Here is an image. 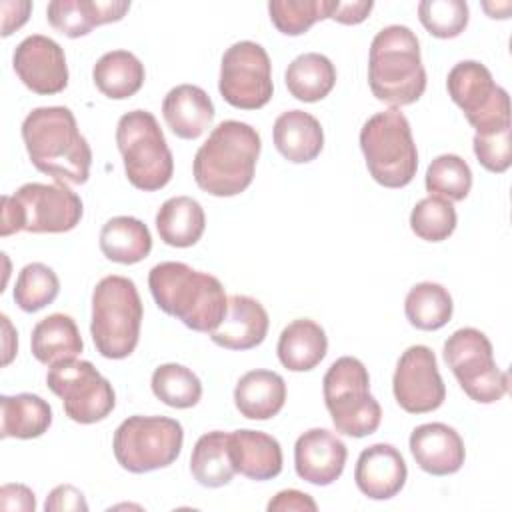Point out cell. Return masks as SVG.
I'll list each match as a JSON object with an SVG mask.
<instances>
[{
	"label": "cell",
	"instance_id": "12",
	"mask_svg": "<svg viewBox=\"0 0 512 512\" xmlns=\"http://www.w3.org/2000/svg\"><path fill=\"white\" fill-rule=\"evenodd\" d=\"M446 88L454 104L464 112L476 134L510 128V98L498 86L490 70L476 60H462L452 66Z\"/></svg>",
	"mask_w": 512,
	"mask_h": 512
},
{
	"label": "cell",
	"instance_id": "36",
	"mask_svg": "<svg viewBox=\"0 0 512 512\" xmlns=\"http://www.w3.org/2000/svg\"><path fill=\"white\" fill-rule=\"evenodd\" d=\"M472 188V170L458 154L436 156L426 170V190L432 196L460 202Z\"/></svg>",
	"mask_w": 512,
	"mask_h": 512
},
{
	"label": "cell",
	"instance_id": "32",
	"mask_svg": "<svg viewBox=\"0 0 512 512\" xmlns=\"http://www.w3.org/2000/svg\"><path fill=\"white\" fill-rule=\"evenodd\" d=\"M190 472L200 486H226L236 474L230 458V434L222 430L202 434L192 448Z\"/></svg>",
	"mask_w": 512,
	"mask_h": 512
},
{
	"label": "cell",
	"instance_id": "16",
	"mask_svg": "<svg viewBox=\"0 0 512 512\" xmlns=\"http://www.w3.org/2000/svg\"><path fill=\"white\" fill-rule=\"evenodd\" d=\"M12 66L22 84L34 94L50 96L68 86V66L62 46L42 34L26 36L14 50Z\"/></svg>",
	"mask_w": 512,
	"mask_h": 512
},
{
	"label": "cell",
	"instance_id": "7",
	"mask_svg": "<svg viewBox=\"0 0 512 512\" xmlns=\"http://www.w3.org/2000/svg\"><path fill=\"white\" fill-rule=\"evenodd\" d=\"M360 148L370 176L384 188L408 186L418 170L410 122L398 108L370 116L360 130Z\"/></svg>",
	"mask_w": 512,
	"mask_h": 512
},
{
	"label": "cell",
	"instance_id": "1",
	"mask_svg": "<svg viewBox=\"0 0 512 512\" xmlns=\"http://www.w3.org/2000/svg\"><path fill=\"white\" fill-rule=\"evenodd\" d=\"M22 140L36 170L64 184H84L92 150L66 106L34 108L22 122Z\"/></svg>",
	"mask_w": 512,
	"mask_h": 512
},
{
	"label": "cell",
	"instance_id": "34",
	"mask_svg": "<svg viewBox=\"0 0 512 512\" xmlns=\"http://www.w3.org/2000/svg\"><path fill=\"white\" fill-rule=\"evenodd\" d=\"M454 304L450 292L436 282H420L412 286L404 300L408 322L424 332L440 330L452 318Z\"/></svg>",
	"mask_w": 512,
	"mask_h": 512
},
{
	"label": "cell",
	"instance_id": "9",
	"mask_svg": "<svg viewBox=\"0 0 512 512\" xmlns=\"http://www.w3.org/2000/svg\"><path fill=\"white\" fill-rule=\"evenodd\" d=\"M322 384L324 404L336 432L362 438L378 430L382 408L370 394V376L358 358L342 356L334 360Z\"/></svg>",
	"mask_w": 512,
	"mask_h": 512
},
{
	"label": "cell",
	"instance_id": "31",
	"mask_svg": "<svg viewBox=\"0 0 512 512\" xmlns=\"http://www.w3.org/2000/svg\"><path fill=\"white\" fill-rule=\"evenodd\" d=\"M102 254L118 264H136L152 250L148 226L134 216H114L100 230Z\"/></svg>",
	"mask_w": 512,
	"mask_h": 512
},
{
	"label": "cell",
	"instance_id": "38",
	"mask_svg": "<svg viewBox=\"0 0 512 512\" xmlns=\"http://www.w3.org/2000/svg\"><path fill=\"white\" fill-rule=\"evenodd\" d=\"M332 0H270L268 14L278 32L300 36L318 20L328 18Z\"/></svg>",
	"mask_w": 512,
	"mask_h": 512
},
{
	"label": "cell",
	"instance_id": "21",
	"mask_svg": "<svg viewBox=\"0 0 512 512\" xmlns=\"http://www.w3.org/2000/svg\"><path fill=\"white\" fill-rule=\"evenodd\" d=\"M268 312L264 306L244 294L228 298V310L216 330L210 332L214 344L226 350H250L264 342L268 334Z\"/></svg>",
	"mask_w": 512,
	"mask_h": 512
},
{
	"label": "cell",
	"instance_id": "29",
	"mask_svg": "<svg viewBox=\"0 0 512 512\" xmlns=\"http://www.w3.org/2000/svg\"><path fill=\"white\" fill-rule=\"evenodd\" d=\"M52 424V408L38 394L22 392L0 396V434L2 438L30 440L42 436Z\"/></svg>",
	"mask_w": 512,
	"mask_h": 512
},
{
	"label": "cell",
	"instance_id": "17",
	"mask_svg": "<svg viewBox=\"0 0 512 512\" xmlns=\"http://www.w3.org/2000/svg\"><path fill=\"white\" fill-rule=\"evenodd\" d=\"M346 458V444L326 428L306 430L294 446L296 474L314 486H328L338 480L344 472Z\"/></svg>",
	"mask_w": 512,
	"mask_h": 512
},
{
	"label": "cell",
	"instance_id": "2",
	"mask_svg": "<svg viewBox=\"0 0 512 512\" xmlns=\"http://www.w3.org/2000/svg\"><path fill=\"white\" fill-rule=\"evenodd\" d=\"M148 288L154 302L168 316L178 318L194 332H212L228 310L222 282L198 272L184 262H160L148 274Z\"/></svg>",
	"mask_w": 512,
	"mask_h": 512
},
{
	"label": "cell",
	"instance_id": "23",
	"mask_svg": "<svg viewBox=\"0 0 512 512\" xmlns=\"http://www.w3.org/2000/svg\"><path fill=\"white\" fill-rule=\"evenodd\" d=\"M230 458L234 470L250 480H270L282 472L280 442L260 430L230 432Z\"/></svg>",
	"mask_w": 512,
	"mask_h": 512
},
{
	"label": "cell",
	"instance_id": "35",
	"mask_svg": "<svg viewBox=\"0 0 512 512\" xmlns=\"http://www.w3.org/2000/svg\"><path fill=\"white\" fill-rule=\"evenodd\" d=\"M154 396L170 408H192L202 398L200 378L186 366L170 362L152 372L150 380Z\"/></svg>",
	"mask_w": 512,
	"mask_h": 512
},
{
	"label": "cell",
	"instance_id": "24",
	"mask_svg": "<svg viewBox=\"0 0 512 512\" xmlns=\"http://www.w3.org/2000/svg\"><path fill=\"white\" fill-rule=\"evenodd\" d=\"M276 150L292 164L312 162L324 148L320 122L304 110L282 112L272 128Z\"/></svg>",
	"mask_w": 512,
	"mask_h": 512
},
{
	"label": "cell",
	"instance_id": "22",
	"mask_svg": "<svg viewBox=\"0 0 512 512\" xmlns=\"http://www.w3.org/2000/svg\"><path fill=\"white\" fill-rule=\"evenodd\" d=\"M162 116L178 138L196 140L210 128L214 104L200 86L180 84L164 96Z\"/></svg>",
	"mask_w": 512,
	"mask_h": 512
},
{
	"label": "cell",
	"instance_id": "40",
	"mask_svg": "<svg viewBox=\"0 0 512 512\" xmlns=\"http://www.w3.org/2000/svg\"><path fill=\"white\" fill-rule=\"evenodd\" d=\"M418 18L428 34L448 40L464 32L470 10L464 0H422L418 4Z\"/></svg>",
	"mask_w": 512,
	"mask_h": 512
},
{
	"label": "cell",
	"instance_id": "33",
	"mask_svg": "<svg viewBox=\"0 0 512 512\" xmlns=\"http://www.w3.org/2000/svg\"><path fill=\"white\" fill-rule=\"evenodd\" d=\"M288 92L300 102L326 98L336 84V68L324 54L306 52L296 56L284 74Z\"/></svg>",
	"mask_w": 512,
	"mask_h": 512
},
{
	"label": "cell",
	"instance_id": "11",
	"mask_svg": "<svg viewBox=\"0 0 512 512\" xmlns=\"http://www.w3.org/2000/svg\"><path fill=\"white\" fill-rule=\"evenodd\" d=\"M444 362L460 388L478 404L498 402L510 386L508 374L494 362V350L484 332L460 328L444 342Z\"/></svg>",
	"mask_w": 512,
	"mask_h": 512
},
{
	"label": "cell",
	"instance_id": "26",
	"mask_svg": "<svg viewBox=\"0 0 512 512\" xmlns=\"http://www.w3.org/2000/svg\"><path fill=\"white\" fill-rule=\"evenodd\" d=\"M328 350V338L320 324L310 318L292 320L278 338V360L290 372H308L316 368Z\"/></svg>",
	"mask_w": 512,
	"mask_h": 512
},
{
	"label": "cell",
	"instance_id": "8",
	"mask_svg": "<svg viewBox=\"0 0 512 512\" xmlns=\"http://www.w3.org/2000/svg\"><path fill=\"white\" fill-rule=\"evenodd\" d=\"M116 144L126 178L134 188L154 192L170 182L174 158L152 112L130 110L122 114L116 126Z\"/></svg>",
	"mask_w": 512,
	"mask_h": 512
},
{
	"label": "cell",
	"instance_id": "28",
	"mask_svg": "<svg viewBox=\"0 0 512 512\" xmlns=\"http://www.w3.org/2000/svg\"><path fill=\"white\" fill-rule=\"evenodd\" d=\"M206 228L204 208L190 196L168 198L156 214V230L164 244L174 248L194 246Z\"/></svg>",
	"mask_w": 512,
	"mask_h": 512
},
{
	"label": "cell",
	"instance_id": "37",
	"mask_svg": "<svg viewBox=\"0 0 512 512\" xmlns=\"http://www.w3.org/2000/svg\"><path fill=\"white\" fill-rule=\"evenodd\" d=\"M58 292L60 280L56 272L42 262H32L18 272L14 286V302L24 312H38L44 306L52 304Z\"/></svg>",
	"mask_w": 512,
	"mask_h": 512
},
{
	"label": "cell",
	"instance_id": "19",
	"mask_svg": "<svg viewBox=\"0 0 512 512\" xmlns=\"http://www.w3.org/2000/svg\"><path fill=\"white\" fill-rule=\"evenodd\" d=\"M410 452L416 464L432 476L456 474L466 458L460 434L442 422L416 426L410 434Z\"/></svg>",
	"mask_w": 512,
	"mask_h": 512
},
{
	"label": "cell",
	"instance_id": "15",
	"mask_svg": "<svg viewBox=\"0 0 512 512\" xmlns=\"http://www.w3.org/2000/svg\"><path fill=\"white\" fill-rule=\"evenodd\" d=\"M392 390L398 406L410 414H426L442 406L446 386L428 346L414 344L402 352L392 376Z\"/></svg>",
	"mask_w": 512,
	"mask_h": 512
},
{
	"label": "cell",
	"instance_id": "45",
	"mask_svg": "<svg viewBox=\"0 0 512 512\" xmlns=\"http://www.w3.org/2000/svg\"><path fill=\"white\" fill-rule=\"evenodd\" d=\"M0 508L34 512L36 510L34 492L24 484H4L0 488Z\"/></svg>",
	"mask_w": 512,
	"mask_h": 512
},
{
	"label": "cell",
	"instance_id": "20",
	"mask_svg": "<svg viewBox=\"0 0 512 512\" xmlns=\"http://www.w3.org/2000/svg\"><path fill=\"white\" fill-rule=\"evenodd\" d=\"M128 10V0H52L46 8V18L60 34L80 38L96 26L122 20Z\"/></svg>",
	"mask_w": 512,
	"mask_h": 512
},
{
	"label": "cell",
	"instance_id": "47",
	"mask_svg": "<svg viewBox=\"0 0 512 512\" xmlns=\"http://www.w3.org/2000/svg\"><path fill=\"white\" fill-rule=\"evenodd\" d=\"M2 322H4V332H6V338H4V360L2 364L8 366L16 354V348H18V340H16V332H12V326H10V320L8 316H2Z\"/></svg>",
	"mask_w": 512,
	"mask_h": 512
},
{
	"label": "cell",
	"instance_id": "25",
	"mask_svg": "<svg viewBox=\"0 0 512 512\" xmlns=\"http://www.w3.org/2000/svg\"><path fill=\"white\" fill-rule=\"evenodd\" d=\"M286 402V382L272 370H250L234 388L236 410L248 420H270Z\"/></svg>",
	"mask_w": 512,
	"mask_h": 512
},
{
	"label": "cell",
	"instance_id": "18",
	"mask_svg": "<svg viewBox=\"0 0 512 512\" xmlns=\"http://www.w3.org/2000/svg\"><path fill=\"white\" fill-rule=\"evenodd\" d=\"M408 468L398 448L392 444H372L358 456L354 480L358 490L372 500H388L406 484Z\"/></svg>",
	"mask_w": 512,
	"mask_h": 512
},
{
	"label": "cell",
	"instance_id": "41",
	"mask_svg": "<svg viewBox=\"0 0 512 512\" xmlns=\"http://www.w3.org/2000/svg\"><path fill=\"white\" fill-rule=\"evenodd\" d=\"M478 162L494 174H502L512 164V128L488 134H474L472 140Z\"/></svg>",
	"mask_w": 512,
	"mask_h": 512
},
{
	"label": "cell",
	"instance_id": "14",
	"mask_svg": "<svg viewBox=\"0 0 512 512\" xmlns=\"http://www.w3.org/2000/svg\"><path fill=\"white\" fill-rule=\"evenodd\" d=\"M218 90L234 108L258 110L266 106L274 92L268 52L252 40L232 44L220 62Z\"/></svg>",
	"mask_w": 512,
	"mask_h": 512
},
{
	"label": "cell",
	"instance_id": "44",
	"mask_svg": "<svg viewBox=\"0 0 512 512\" xmlns=\"http://www.w3.org/2000/svg\"><path fill=\"white\" fill-rule=\"evenodd\" d=\"M268 512H286V510H298V512H316L318 504L314 498L306 492L300 490H280L270 502H268Z\"/></svg>",
	"mask_w": 512,
	"mask_h": 512
},
{
	"label": "cell",
	"instance_id": "30",
	"mask_svg": "<svg viewBox=\"0 0 512 512\" xmlns=\"http://www.w3.org/2000/svg\"><path fill=\"white\" fill-rule=\"evenodd\" d=\"M144 78V64L128 50L106 52L92 68L96 88L112 100H126L134 96L142 88Z\"/></svg>",
	"mask_w": 512,
	"mask_h": 512
},
{
	"label": "cell",
	"instance_id": "46",
	"mask_svg": "<svg viewBox=\"0 0 512 512\" xmlns=\"http://www.w3.org/2000/svg\"><path fill=\"white\" fill-rule=\"evenodd\" d=\"M2 10V36H10L14 30L22 28L32 12V2L28 0H2L0 2Z\"/></svg>",
	"mask_w": 512,
	"mask_h": 512
},
{
	"label": "cell",
	"instance_id": "6",
	"mask_svg": "<svg viewBox=\"0 0 512 512\" xmlns=\"http://www.w3.org/2000/svg\"><path fill=\"white\" fill-rule=\"evenodd\" d=\"M0 236L26 230L32 234H60L76 228L82 218V200L64 182H28L12 196H2Z\"/></svg>",
	"mask_w": 512,
	"mask_h": 512
},
{
	"label": "cell",
	"instance_id": "13",
	"mask_svg": "<svg viewBox=\"0 0 512 512\" xmlns=\"http://www.w3.org/2000/svg\"><path fill=\"white\" fill-rule=\"evenodd\" d=\"M46 384L62 400L66 416L78 424L100 422L116 406L112 384L88 360L56 362L46 374Z\"/></svg>",
	"mask_w": 512,
	"mask_h": 512
},
{
	"label": "cell",
	"instance_id": "39",
	"mask_svg": "<svg viewBox=\"0 0 512 512\" xmlns=\"http://www.w3.org/2000/svg\"><path fill=\"white\" fill-rule=\"evenodd\" d=\"M456 210L452 202L440 196H426L410 212L412 232L426 242H442L456 230Z\"/></svg>",
	"mask_w": 512,
	"mask_h": 512
},
{
	"label": "cell",
	"instance_id": "27",
	"mask_svg": "<svg viewBox=\"0 0 512 512\" xmlns=\"http://www.w3.org/2000/svg\"><path fill=\"white\" fill-rule=\"evenodd\" d=\"M30 348L34 358L50 368L56 362L76 358L84 350V342L74 318L56 312L32 328Z\"/></svg>",
	"mask_w": 512,
	"mask_h": 512
},
{
	"label": "cell",
	"instance_id": "10",
	"mask_svg": "<svg viewBox=\"0 0 512 512\" xmlns=\"http://www.w3.org/2000/svg\"><path fill=\"white\" fill-rule=\"evenodd\" d=\"M182 424L168 416H128L114 432L112 450L118 464L144 474L170 466L182 452Z\"/></svg>",
	"mask_w": 512,
	"mask_h": 512
},
{
	"label": "cell",
	"instance_id": "42",
	"mask_svg": "<svg viewBox=\"0 0 512 512\" xmlns=\"http://www.w3.org/2000/svg\"><path fill=\"white\" fill-rule=\"evenodd\" d=\"M46 512H62V510H88V502L84 500V494L74 488L72 484H60L56 486L46 502H44Z\"/></svg>",
	"mask_w": 512,
	"mask_h": 512
},
{
	"label": "cell",
	"instance_id": "3",
	"mask_svg": "<svg viewBox=\"0 0 512 512\" xmlns=\"http://www.w3.org/2000/svg\"><path fill=\"white\" fill-rule=\"evenodd\" d=\"M260 148V134L250 124L220 122L194 156L192 174L198 188L218 198L244 192L254 180Z\"/></svg>",
	"mask_w": 512,
	"mask_h": 512
},
{
	"label": "cell",
	"instance_id": "4",
	"mask_svg": "<svg viewBox=\"0 0 512 512\" xmlns=\"http://www.w3.org/2000/svg\"><path fill=\"white\" fill-rule=\"evenodd\" d=\"M368 86L386 104H414L426 90V70L420 58V42L408 26L382 28L368 56Z\"/></svg>",
	"mask_w": 512,
	"mask_h": 512
},
{
	"label": "cell",
	"instance_id": "5",
	"mask_svg": "<svg viewBox=\"0 0 512 512\" xmlns=\"http://www.w3.org/2000/svg\"><path fill=\"white\" fill-rule=\"evenodd\" d=\"M142 300L136 284L126 276H104L92 292L90 334L100 356L128 358L140 338Z\"/></svg>",
	"mask_w": 512,
	"mask_h": 512
},
{
	"label": "cell",
	"instance_id": "43",
	"mask_svg": "<svg viewBox=\"0 0 512 512\" xmlns=\"http://www.w3.org/2000/svg\"><path fill=\"white\" fill-rule=\"evenodd\" d=\"M374 2L372 0H354V2H340V0H332V8L328 18H332L334 22L352 26V24H360L368 18V14L372 12Z\"/></svg>",
	"mask_w": 512,
	"mask_h": 512
}]
</instances>
